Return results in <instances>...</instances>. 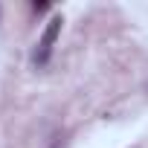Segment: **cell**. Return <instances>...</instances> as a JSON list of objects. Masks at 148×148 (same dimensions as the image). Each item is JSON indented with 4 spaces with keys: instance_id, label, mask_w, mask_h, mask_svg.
Wrapping results in <instances>:
<instances>
[{
    "instance_id": "6da1fadb",
    "label": "cell",
    "mask_w": 148,
    "mask_h": 148,
    "mask_svg": "<svg viewBox=\"0 0 148 148\" xmlns=\"http://www.w3.org/2000/svg\"><path fill=\"white\" fill-rule=\"evenodd\" d=\"M61 23H64L61 15L49 18V23H47V29H44V35H41L38 47H35V55H32L35 67H44V64L49 61V55H52V49H55V41H58V32H61Z\"/></svg>"
},
{
    "instance_id": "7a4b0ae2",
    "label": "cell",
    "mask_w": 148,
    "mask_h": 148,
    "mask_svg": "<svg viewBox=\"0 0 148 148\" xmlns=\"http://www.w3.org/2000/svg\"><path fill=\"white\" fill-rule=\"evenodd\" d=\"M32 9H35V12H47V9H49V3H32Z\"/></svg>"
}]
</instances>
